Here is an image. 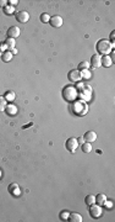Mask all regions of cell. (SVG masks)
<instances>
[{
	"label": "cell",
	"instance_id": "obj_18",
	"mask_svg": "<svg viewBox=\"0 0 115 222\" xmlns=\"http://www.w3.org/2000/svg\"><path fill=\"white\" fill-rule=\"evenodd\" d=\"M11 58H13V53H11L10 51H5L3 52V55H1V59H3V62L5 63H8L11 61Z\"/></svg>",
	"mask_w": 115,
	"mask_h": 222
},
{
	"label": "cell",
	"instance_id": "obj_1",
	"mask_svg": "<svg viewBox=\"0 0 115 222\" xmlns=\"http://www.w3.org/2000/svg\"><path fill=\"white\" fill-rule=\"evenodd\" d=\"M97 52H98V55H103V56H109L112 53V50L114 45H112L110 42L108 40H99L97 42Z\"/></svg>",
	"mask_w": 115,
	"mask_h": 222
},
{
	"label": "cell",
	"instance_id": "obj_7",
	"mask_svg": "<svg viewBox=\"0 0 115 222\" xmlns=\"http://www.w3.org/2000/svg\"><path fill=\"white\" fill-rule=\"evenodd\" d=\"M89 215L92 216L93 218L100 217V216H102V207L99 205H97V204L91 205V207H89Z\"/></svg>",
	"mask_w": 115,
	"mask_h": 222
},
{
	"label": "cell",
	"instance_id": "obj_4",
	"mask_svg": "<svg viewBox=\"0 0 115 222\" xmlns=\"http://www.w3.org/2000/svg\"><path fill=\"white\" fill-rule=\"evenodd\" d=\"M91 95H92V88H91L89 85L88 87L84 85L81 90H78V96L81 98V100L86 101V103L91 99Z\"/></svg>",
	"mask_w": 115,
	"mask_h": 222
},
{
	"label": "cell",
	"instance_id": "obj_32",
	"mask_svg": "<svg viewBox=\"0 0 115 222\" xmlns=\"http://www.w3.org/2000/svg\"><path fill=\"white\" fill-rule=\"evenodd\" d=\"M114 36H115V32L113 31V32H112V35H110V41H109L112 45H114Z\"/></svg>",
	"mask_w": 115,
	"mask_h": 222
},
{
	"label": "cell",
	"instance_id": "obj_30",
	"mask_svg": "<svg viewBox=\"0 0 115 222\" xmlns=\"http://www.w3.org/2000/svg\"><path fill=\"white\" fill-rule=\"evenodd\" d=\"M104 206H107V207L110 209V207L113 206V202H112V201H108V199H107V201L104 202Z\"/></svg>",
	"mask_w": 115,
	"mask_h": 222
},
{
	"label": "cell",
	"instance_id": "obj_29",
	"mask_svg": "<svg viewBox=\"0 0 115 222\" xmlns=\"http://www.w3.org/2000/svg\"><path fill=\"white\" fill-rule=\"evenodd\" d=\"M6 5H8V1H6V0H0V8H5V6H6Z\"/></svg>",
	"mask_w": 115,
	"mask_h": 222
},
{
	"label": "cell",
	"instance_id": "obj_25",
	"mask_svg": "<svg viewBox=\"0 0 115 222\" xmlns=\"http://www.w3.org/2000/svg\"><path fill=\"white\" fill-rule=\"evenodd\" d=\"M4 13L6 14V15L14 14V6H11V5H6V6L4 8Z\"/></svg>",
	"mask_w": 115,
	"mask_h": 222
},
{
	"label": "cell",
	"instance_id": "obj_17",
	"mask_svg": "<svg viewBox=\"0 0 115 222\" xmlns=\"http://www.w3.org/2000/svg\"><path fill=\"white\" fill-rule=\"evenodd\" d=\"M4 43H5V46H6V50H8V51H10V50L15 48L16 42H15V40H14V38H9V37H8V40L5 41Z\"/></svg>",
	"mask_w": 115,
	"mask_h": 222
},
{
	"label": "cell",
	"instance_id": "obj_24",
	"mask_svg": "<svg viewBox=\"0 0 115 222\" xmlns=\"http://www.w3.org/2000/svg\"><path fill=\"white\" fill-rule=\"evenodd\" d=\"M80 72H81V77L84 78V79H89L91 78V72L88 69H82Z\"/></svg>",
	"mask_w": 115,
	"mask_h": 222
},
{
	"label": "cell",
	"instance_id": "obj_33",
	"mask_svg": "<svg viewBox=\"0 0 115 222\" xmlns=\"http://www.w3.org/2000/svg\"><path fill=\"white\" fill-rule=\"evenodd\" d=\"M10 52L13 53V56H14V55H16V53H17V50H16V48H13V50H10Z\"/></svg>",
	"mask_w": 115,
	"mask_h": 222
},
{
	"label": "cell",
	"instance_id": "obj_16",
	"mask_svg": "<svg viewBox=\"0 0 115 222\" xmlns=\"http://www.w3.org/2000/svg\"><path fill=\"white\" fill-rule=\"evenodd\" d=\"M16 111H17V107L14 106V105H6V109H5V112L8 113V115H11V116H14L16 115Z\"/></svg>",
	"mask_w": 115,
	"mask_h": 222
},
{
	"label": "cell",
	"instance_id": "obj_28",
	"mask_svg": "<svg viewBox=\"0 0 115 222\" xmlns=\"http://www.w3.org/2000/svg\"><path fill=\"white\" fill-rule=\"evenodd\" d=\"M68 217H69V211H63L61 213H60V218H61V220L66 221V220H68Z\"/></svg>",
	"mask_w": 115,
	"mask_h": 222
},
{
	"label": "cell",
	"instance_id": "obj_6",
	"mask_svg": "<svg viewBox=\"0 0 115 222\" xmlns=\"http://www.w3.org/2000/svg\"><path fill=\"white\" fill-rule=\"evenodd\" d=\"M68 78H69V80L72 82V83H78V82H80V80L82 79L81 72L78 70V69H72V70L69 72Z\"/></svg>",
	"mask_w": 115,
	"mask_h": 222
},
{
	"label": "cell",
	"instance_id": "obj_23",
	"mask_svg": "<svg viewBox=\"0 0 115 222\" xmlns=\"http://www.w3.org/2000/svg\"><path fill=\"white\" fill-rule=\"evenodd\" d=\"M82 151L84 153H89L91 151H92V146H91V143H88V142L83 143V145H82Z\"/></svg>",
	"mask_w": 115,
	"mask_h": 222
},
{
	"label": "cell",
	"instance_id": "obj_2",
	"mask_svg": "<svg viewBox=\"0 0 115 222\" xmlns=\"http://www.w3.org/2000/svg\"><path fill=\"white\" fill-rule=\"evenodd\" d=\"M71 110L74 111L75 115L83 116V115H86L87 111H88V105H87L86 101L77 100V101H74V104L71 106Z\"/></svg>",
	"mask_w": 115,
	"mask_h": 222
},
{
	"label": "cell",
	"instance_id": "obj_13",
	"mask_svg": "<svg viewBox=\"0 0 115 222\" xmlns=\"http://www.w3.org/2000/svg\"><path fill=\"white\" fill-rule=\"evenodd\" d=\"M68 220L70 222H82V216L77 212H72V213H69Z\"/></svg>",
	"mask_w": 115,
	"mask_h": 222
},
{
	"label": "cell",
	"instance_id": "obj_35",
	"mask_svg": "<svg viewBox=\"0 0 115 222\" xmlns=\"http://www.w3.org/2000/svg\"><path fill=\"white\" fill-rule=\"evenodd\" d=\"M3 55V52H1V50H0V56H1Z\"/></svg>",
	"mask_w": 115,
	"mask_h": 222
},
{
	"label": "cell",
	"instance_id": "obj_27",
	"mask_svg": "<svg viewBox=\"0 0 115 222\" xmlns=\"http://www.w3.org/2000/svg\"><path fill=\"white\" fill-rule=\"evenodd\" d=\"M49 20H50V17H49V15H48V14H42L40 15V21L43 22V23L49 22Z\"/></svg>",
	"mask_w": 115,
	"mask_h": 222
},
{
	"label": "cell",
	"instance_id": "obj_20",
	"mask_svg": "<svg viewBox=\"0 0 115 222\" xmlns=\"http://www.w3.org/2000/svg\"><path fill=\"white\" fill-rule=\"evenodd\" d=\"M84 202H86V205H88V206L93 205V204H95V196L94 195H87L86 199H84Z\"/></svg>",
	"mask_w": 115,
	"mask_h": 222
},
{
	"label": "cell",
	"instance_id": "obj_5",
	"mask_svg": "<svg viewBox=\"0 0 115 222\" xmlns=\"http://www.w3.org/2000/svg\"><path fill=\"white\" fill-rule=\"evenodd\" d=\"M78 140L77 138H74V137H71V138H69L68 141H66V143H65V147H66V149L68 151H70V152H75L76 149L78 148Z\"/></svg>",
	"mask_w": 115,
	"mask_h": 222
},
{
	"label": "cell",
	"instance_id": "obj_19",
	"mask_svg": "<svg viewBox=\"0 0 115 222\" xmlns=\"http://www.w3.org/2000/svg\"><path fill=\"white\" fill-rule=\"evenodd\" d=\"M9 191H10V193H13V194H15V195H19V194H20L19 185H17V184H11V185H9Z\"/></svg>",
	"mask_w": 115,
	"mask_h": 222
},
{
	"label": "cell",
	"instance_id": "obj_9",
	"mask_svg": "<svg viewBox=\"0 0 115 222\" xmlns=\"http://www.w3.org/2000/svg\"><path fill=\"white\" fill-rule=\"evenodd\" d=\"M16 20L19 22H27L29 20V14L27 11L22 10V11H19V13H16Z\"/></svg>",
	"mask_w": 115,
	"mask_h": 222
},
{
	"label": "cell",
	"instance_id": "obj_34",
	"mask_svg": "<svg viewBox=\"0 0 115 222\" xmlns=\"http://www.w3.org/2000/svg\"><path fill=\"white\" fill-rule=\"evenodd\" d=\"M0 178H1V169H0Z\"/></svg>",
	"mask_w": 115,
	"mask_h": 222
},
{
	"label": "cell",
	"instance_id": "obj_8",
	"mask_svg": "<svg viewBox=\"0 0 115 222\" xmlns=\"http://www.w3.org/2000/svg\"><path fill=\"white\" fill-rule=\"evenodd\" d=\"M89 65L92 68L97 69V68H99L100 65H102V57L100 55H98V53H95V55L92 56V58H91V62H89Z\"/></svg>",
	"mask_w": 115,
	"mask_h": 222
},
{
	"label": "cell",
	"instance_id": "obj_10",
	"mask_svg": "<svg viewBox=\"0 0 115 222\" xmlns=\"http://www.w3.org/2000/svg\"><path fill=\"white\" fill-rule=\"evenodd\" d=\"M49 23L53 26V27H60L63 25V17L59 16V15H55V16H52L50 20H49Z\"/></svg>",
	"mask_w": 115,
	"mask_h": 222
},
{
	"label": "cell",
	"instance_id": "obj_14",
	"mask_svg": "<svg viewBox=\"0 0 115 222\" xmlns=\"http://www.w3.org/2000/svg\"><path fill=\"white\" fill-rule=\"evenodd\" d=\"M113 59H112V57L110 56H103L102 57V65H104L105 68H108V67H110V65L113 64Z\"/></svg>",
	"mask_w": 115,
	"mask_h": 222
},
{
	"label": "cell",
	"instance_id": "obj_12",
	"mask_svg": "<svg viewBox=\"0 0 115 222\" xmlns=\"http://www.w3.org/2000/svg\"><path fill=\"white\" fill-rule=\"evenodd\" d=\"M83 140L88 142V143H92L97 140V133H95V131H88L86 132V133L83 135Z\"/></svg>",
	"mask_w": 115,
	"mask_h": 222
},
{
	"label": "cell",
	"instance_id": "obj_31",
	"mask_svg": "<svg viewBox=\"0 0 115 222\" xmlns=\"http://www.w3.org/2000/svg\"><path fill=\"white\" fill-rule=\"evenodd\" d=\"M8 3H10L9 5H11V6H15V5H17V0H10V1H8Z\"/></svg>",
	"mask_w": 115,
	"mask_h": 222
},
{
	"label": "cell",
	"instance_id": "obj_11",
	"mask_svg": "<svg viewBox=\"0 0 115 222\" xmlns=\"http://www.w3.org/2000/svg\"><path fill=\"white\" fill-rule=\"evenodd\" d=\"M21 33L20 31V28L17 27V26H11L9 30H8V36H9V38H16V37H19Z\"/></svg>",
	"mask_w": 115,
	"mask_h": 222
},
{
	"label": "cell",
	"instance_id": "obj_15",
	"mask_svg": "<svg viewBox=\"0 0 115 222\" xmlns=\"http://www.w3.org/2000/svg\"><path fill=\"white\" fill-rule=\"evenodd\" d=\"M105 201H107V196L104 194H98V196H95V204L97 205L103 206Z\"/></svg>",
	"mask_w": 115,
	"mask_h": 222
},
{
	"label": "cell",
	"instance_id": "obj_22",
	"mask_svg": "<svg viewBox=\"0 0 115 222\" xmlns=\"http://www.w3.org/2000/svg\"><path fill=\"white\" fill-rule=\"evenodd\" d=\"M6 105H8V101L5 100V98L4 96H0V112L5 111V109H6Z\"/></svg>",
	"mask_w": 115,
	"mask_h": 222
},
{
	"label": "cell",
	"instance_id": "obj_21",
	"mask_svg": "<svg viewBox=\"0 0 115 222\" xmlns=\"http://www.w3.org/2000/svg\"><path fill=\"white\" fill-rule=\"evenodd\" d=\"M5 100L6 101H14L15 100V98H16V94L14 93V91H6V94H5Z\"/></svg>",
	"mask_w": 115,
	"mask_h": 222
},
{
	"label": "cell",
	"instance_id": "obj_3",
	"mask_svg": "<svg viewBox=\"0 0 115 222\" xmlns=\"http://www.w3.org/2000/svg\"><path fill=\"white\" fill-rule=\"evenodd\" d=\"M78 96V91L75 87H65L63 90V98L66 101H75Z\"/></svg>",
	"mask_w": 115,
	"mask_h": 222
},
{
	"label": "cell",
	"instance_id": "obj_26",
	"mask_svg": "<svg viewBox=\"0 0 115 222\" xmlns=\"http://www.w3.org/2000/svg\"><path fill=\"white\" fill-rule=\"evenodd\" d=\"M88 67H89V62H87V61H83L80 65H78V70H82V69H88Z\"/></svg>",
	"mask_w": 115,
	"mask_h": 222
}]
</instances>
